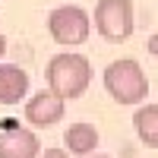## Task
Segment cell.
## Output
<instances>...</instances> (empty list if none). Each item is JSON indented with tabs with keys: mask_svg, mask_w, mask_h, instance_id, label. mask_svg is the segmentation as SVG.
Returning <instances> with one entry per match:
<instances>
[{
	"mask_svg": "<svg viewBox=\"0 0 158 158\" xmlns=\"http://www.w3.org/2000/svg\"><path fill=\"white\" fill-rule=\"evenodd\" d=\"M38 158H67V152H63V149H44Z\"/></svg>",
	"mask_w": 158,
	"mask_h": 158,
	"instance_id": "cell-10",
	"label": "cell"
},
{
	"mask_svg": "<svg viewBox=\"0 0 158 158\" xmlns=\"http://www.w3.org/2000/svg\"><path fill=\"white\" fill-rule=\"evenodd\" d=\"M104 89L117 104H142L146 101V92H149V79L142 73V67L133 57H123V60H114L108 63L104 70Z\"/></svg>",
	"mask_w": 158,
	"mask_h": 158,
	"instance_id": "cell-2",
	"label": "cell"
},
{
	"mask_svg": "<svg viewBox=\"0 0 158 158\" xmlns=\"http://www.w3.org/2000/svg\"><path fill=\"white\" fill-rule=\"evenodd\" d=\"M63 146H67V152L85 158L98 146V130L92 123H73V127H67V133H63Z\"/></svg>",
	"mask_w": 158,
	"mask_h": 158,
	"instance_id": "cell-9",
	"label": "cell"
},
{
	"mask_svg": "<svg viewBox=\"0 0 158 158\" xmlns=\"http://www.w3.org/2000/svg\"><path fill=\"white\" fill-rule=\"evenodd\" d=\"M48 32H51V38H54L57 44L76 48V44H82L89 38L92 19H89V13L82 6H57V10H51V16H48Z\"/></svg>",
	"mask_w": 158,
	"mask_h": 158,
	"instance_id": "cell-4",
	"label": "cell"
},
{
	"mask_svg": "<svg viewBox=\"0 0 158 158\" xmlns=\"http://www.w3.org/2000/svg\"><path fill=\"white\" fill-rule=\"evenodd\" d=\"M133 0H98L95 3V29L104 41L120 44L133 35Z\"/></svg>",
	"mask_w": 158,
	"mask_h": 158,
	"instance_id": "cell-3",
	"label": "cell"
},
{
	"mask_svg": "<svg viewBox=\"0 0 158 158\" xmlns=\"http://www.w3.org/2000/svg\"><path fill=\"white\" fill-rule=\"evenodd\" d=\"M149 51H152V54H158V35H155L152 41H149Z\"/></svg>",
	"mask_w": 158,
	"mask_h": 158,
	"instance_id": "cell-11",
	"label": "cell"
},
{
	"mask_svg": "<svg viewBox=\"0 0 158 158\" xmlns=\"http://www.w3.org/2000/svg\"><path fill=\"white\" fill-rule=\"evenodd\" d=\"M92 82V67L82 54H54L48 60V89L60 98H79Z\"/></svg>",
	"mask_w": 158,
	"mask_h": 158,
	"instance_id": "cell-1",
	"label": "cell"
},
{
	"mask_svg": "<svg viewBox=\"0 0 158 158\" xmlns=\"http://www.w3.org/2000/svg\"><path fill=\"white\" fill-rule=\"evenodd\" d=\"M63 104H67V98H60L57 92L44 89V92H38V95H32L25 101V120L32 127H54L63 117Z\"/></svg>",
	"mask_w": 158,
	"mask_h": 158,
	"instance_id": "cell-5",
	"label": "cell"
},
{
	"mask_svg": "<svg viewBox=\"0 0 158 158\" xmlns=\"http://www.w3.org/2000/svg\"><path fill=\"white\" fill-rule=\"evenodd\" d=\"M41 146L32 130L22 127H6V133L0 136V158H38Z\"/></svg>",
	"mask_w": 158,
	"mask_h": 158,
	"instance_id": "cell-6",
	"label": "cell"
},
{
	"mask_svg": "<svg viewBox=\"0 0 158 158\" xmlns=\"http://www.w3.org/2000/svg\"><path fill=\"white\" fill-rule=\"evenodd\" d=\"M29 95V73L16 63L0 67V104H19Z\"/></svg>",
	"mask_w": 158,
	"mask_h": 158,
	"instance_id": "cell-7",
	"label": "cell"
},
{
	"mask_svg": "<svg viewBox=\"0 0 158 158\" xmlns=\"http://www.w3.org/2000/svg\"><path fill=\"white\" fill-rule=\"evenodd\" d=\"M3 54H6V38L0 35V57H3Z\"/></svg>",
	"mask_w": 158,
	"mask_h": 158,
	"instance_id": "cell-12",
	"label": "cell"
},
{
	"mask_svg": "<svg viewBox=\"0 0 158 158\" xmlns=\"http://www.w3.org/2000/svg\"><path fill=\"white\" fill-rule=\"evenodd\" d=\"M85 158H89V155H85ZM95 158H108V155H95Z\"/></svg>",
	"mask_w": 158,
	"mask_h": 158,
	"instance_id": "cell-13",
	"label": "cell"
},
{
	"mask_svg": "<svg viewBox=\"0 0 158 158\" xmlns=\"http://www.w3.org/2000/svg\"><path fill=\"white\" fill-rule=\"evenodd\" d=\"M133 130L146 149H158V104H139L133 114Z\"/></svg>",
	"mask_w": 158,
	"mask_h": 158,
	"instance_id": "cell-8",
	"label": "cell"
}]
</instances>
